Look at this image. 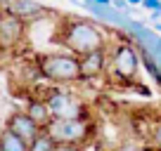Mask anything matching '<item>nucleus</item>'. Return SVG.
Listing matches in <instances>:
<instances>
[{
    "mask_svg": "<svg viewBox=\"0 0 161 151\" xmlns=\"http://www.w3.org/2000/svg\"><path fill=\"white\" fill-rule=\"evenodd\" d=\"M59 43L64 45L66 52H71L76 57H83L88 52L107 47V35L95 21L83 19V17H69L66 24L62 26Z\"/></svg>",
    "mask_w": 161,
    "mask_h": 151,
    "instance_id": "f257e3e1",
    "label": "nucleus"
},
{
    "mask_svg": "<svg viewBox=\"0 0 161 151\" xmlns=\"http://www.w3.org/2000/svg\"><path fill=\"white\" fill-rule=\"evenodd\" d=\"M36 69H38V76H43L45 81L59 83V85L80 81L78 57L71 55V52H45V55H38Z\"/></svg>",
    "mask_w": 161,
    "mask_h": 151,
    "instance_id": "f03ea898",
    "label": "nucleus"
},
{
    "mask_svg": "<svg viewBox=\"0 0 161 151\" xmlns=\"http://www.w3.org/2000/svg\"><path fill=\"white\" fill-rule=\"evenodd\" d=\"M140 50L133 45L130 40L116 43L109 47V71L114 76V81L119 83H133L140 73Z\"/></svg>",
    "mask_w": 161,
    "mask_h": 151,
    "instance_id": "7ed1b4c3",
    "label": "nucleus"
},
{
    "mask_svg": "<svg viewBox=\"0 0 161 151\" xmlns=\"http://www.w3.org/2000/svg\"><path fill=\"white\" fill-rule=\"evenodd\" d=\"M43 130L55 139V144H76V146H83L92 137V123L88 121V118H76V121L52 118Z\"/></svg>",
    "mask_w": 161,
    "mask_h": 151,
    "instance_id": "20e7f679",
    "label": "nucleus"
},
{
    "mask_svg": "<svg viewBox=\"0 0 161 151\" xmlns=\"http://www.w3.org/2000/svg\"><path fill=\"white\" fill-rule=\"evenodd\" d=\"M43 99L47 102V109H50L52 118H62V121H76V118H88V106L74 95V92L66 90H50Z\"/></svg>",
    "mask_w": 161,
    "mask_h": 151,
    "instance_id": "39448f33",
    "label": "nucleus"
},
{
    "mask_svg": "<svg viewBox=\"0 0 161 151\" xmlns=\"http://www.w3.org/2000/svg\"><path fill=\"white\" fill-rule=\"evenodd\" d=\"M121 33L133 35V38L137 40V45H140V52H145L149 59H154L156 64L161 66V35L156 33V31L147 29L142 21H135V19L130 17V19L123 24Z\"/></svg>",
    "mask_w": 161,
    "mask_h": 151,
    "instance_id": "423d86ee",
    "label": "nucleus"
},
{
    "mask_svg": "<svg viewBox=\"0 0 161 151\" xmlns=\"http://www.w3.org/2000/svg\"><path fill=\"white\" fill-rule=\"evenodd\" d=\"M24 35H26V21H21L19 17L10 14V12L0 17V47L3 50L17 47L24 40Z\"/></svg>",
    "mask_w": 161,
    "mask_h": 151,
    "instance_id": "0eeeda50",
    "label": "nucleus"
},
{
    "mask_svg": "<svg viewBox=\"0 0 161 151\" xmlns=\"http://www.w3.org/2000/svg\"><path fill=\"white\" fill-rule=\"evenodd\" d=\"M78 64H80V81H92V78L104 76L109 69V47L78 57Z\"/></svg>",
    "mask_w": 161,
    "mask_h": 151,
    "instance_id": "6e6552de",
    "label": "nucleus"
},
{
    "mask_svg": "<svg viewBox=\"0 0 161 151\" xmlns=\"http://www.w3.org/2000/svg\"><path fill=\"white\" fill-rule=\"evenodd\" d=\"M5 128L10 132H14L17 137H21L24 142H33L36 137L43 132V128L26 113V111H12L5 121Z\"/></svg>",
    "mask_w": 161,
    "mask_h": 151,
    "instance_id": "1a4fd4ad",
    "label": "nucleus"
},
{
    "mask_svg": "<svg viewBox=\"0 0 161 151\" xmlns=\"http://www.w3.org/2000/svg\"><path fill=\"white\" fill-rule=\"evenodd\" d=\"M5 12L19 17L21 21H33V19H38V17L47 14V7L40 5L38 0H7Z\"/></svg>",
    "mask_w": 161,
    "mask_h": 151,
    "instance_id": "9d476101",
    "label": "nucleus"
},
{
    "mask_svg": "<svg viewBox=\"0 0 161 151\" xmlns=\"http://www.w3.org/2000/svg\"><path fill=\"white\" fill-rule=\"evenodd\" d=\"M80 5L86 7V10L90 12V14L95 17V19L107 21V24L116 26V29H123V24H126V21L130 19L128 14H123V12L114 10L111 5H97V3H92V0H80Z\"/></svg>",
    "mask_w": 161,
    "mask_h": 151,
    "instance_id": "9b49d317",
    "label": "nucleus"
},
{
    "mask_svg": "<svg viewBox=\"0 0 161 151\" xmlns=\"http://www.w3.org/2000/svg\"><path fill=\"white\" fill-rule=\"evenodd\" d=\"M26 113H29L31 118H33L36 123H38L40 128H45L47 123L52 121V113H50V109H47V102L43 99V97H33V99H29L26 102Z\"/></svg>",
    "mask_w": 161,
    "mask_h": 151,
    "instance_id": "f8f14e48",
    "label": "nucleus"
},
{
    "mask_svg": "<svg viewBox=\"0 0 161 151\" xmlns=\"http://www.w3.org/2000/svg\"><path fill=\"white\" fill-rule=\"evenodd\" d=\"M0 151H29V142H24L21 137H17L14 132L5 128L0 132Z\"/></svg>",
    "mask_w": 161,
    "mask_h": 151,
    "instance_id": "ddd939ff",
    "label": "nucleus"
},
{
    "mask_svg": "<svg viewBox=\"0 0 161 151\" xmlns=\"http://www.w3.org/2000/svg\"><path fill=\"white\" fill-rule=\"evenodd\" d=\"M55 149H57L55 139H52V137L47 135L45 130L40 132V135L36 137L33 142H29V151H55Z\"/></svg>",
    "mask_w": 161,
    "mask_h": 151,
    "instance_id": "4468645a",
    "label": "nucleus"
},
{
    "mask_svg": "<svg viewBox=\"0 0 161 151\" xmlns=\"http://www.w3.org/2000/svg\"><path fill=\"white\" fill-rule=\"evenodd\" d=\"M149 139H152V146H156V149H161V121H156L154 125H152Z\"/></svg>",
    "mask_w": 161,
    "mask_h": 151,
    "instance_id": "2eb2a0df",
    "label": "nucleus"
},
{
    "mask_svg": "<svg viewBox=\"0 0 161 151\" xmlns=\"http://www.w3.org/2000/svg\"><path fill=\"white\" fill-rule=\"evenodd\" d=\"M111 7L119 10V12H123V14H128V17H133V7L128 5L126 0H111Z\"/></svg>",
    "mask_w": 161,
    "mask_h": 151,
    "instance_id": "dca6fc26",
    "label": "nucleus"
},
{
    "mask_svg": "<svg viewBox=\"0 0 161 151\" xmlns=\"http://www.w3.org/2000/svg\"><path fill=\"white\" fill-rule=\"evenodd\" d=\"M140 7H145L147 12H159L161 10V0H142Z\"/></svg>",
    "mask_w": 161,
    "mask_h": 151,
    "instance_id": "f3484780",
    "label": "nucleus"
},
{
    "mask_svg": "<svg viewBox=\"0 0 161 151\" xmlns=\"http://www.w3.org/2000/svg\"><path fill=\"white\" fill-rule=\"evenodd\" d=\"M55 151H83V146H76V144H57Z\"/></svg>",
    "mask_w": 161,
    "mask_h": 151,
    "instance_id": "a211bd4d",
    "label": "nucleus"
},
{
    "mask_svg": "<svg viewBox=\"0 0 161 151\" xmlns=\"http://www.w3.org/2000/svg\"><path fill=\"white\" fill-rule=\"evenodd\" d=\"M152 31H156V33H161V21H152Z\"/></svg>",
    "mask_w": 161,
    "mask_h": 151,
    "instance_id": "6ab92c4d",
    "label": "nucleus"
},
{
    "mask_svg": "<svg viewBox=\"0 0 161 151\" xmlns=\"http://www.w3.org/2000/svg\"><path fill=\"white\" fill-rule=\"evenodd\" d=\"M126 3H128L130 7H140V5H142V0H126Z\"/></svg>",
    "mask_w": 161,
    "mask_h": 151,
    "instance_id": "aec40b11",
    "label": "nucleus"
},
{
    "mask_svg": "<svg viewBox=\"0 0 161 151\" xmlns=\"http://www.w3.org/2000/svg\"><path fill=\"white\" fill-rule=\"evenodd\" d=\"M92 3H97V5H111V0H92Z\"/></svg>",
    "mask_w": 161,
    "mask_h": 151,
    "instance_id": "412c9836",
    "label": "nucleus"
},
{
    "mask_svg": "<svg viewBox=\"0 0 161 151\" xmlns=\"http://www.w3.org/2000/svg\"><path fill=\"white\" fill-rule=\"evenodd\" d=\"M5 14V0H0V17Z\"/></svg>",
    "mask_w": 161,
    "mask_h": 151,
    "instance_id": "4be33fe9",
    "label": "nucleus"
},
{
    "mask_svg": "<svg viewBox=\"0 0 161 151\" xmlns=\"http://www.w3.org/2000/svg\"><path fill=\"white\" fill-rule=\"evenodd\" d=\"M3 130H5V123H0V132H3Z\"/></svg>",
    "mask_w": 161,
    "mask_h": 151,
    "instance_id": "5701e85b",
    "label": "nucleus"
}]
</instances>
